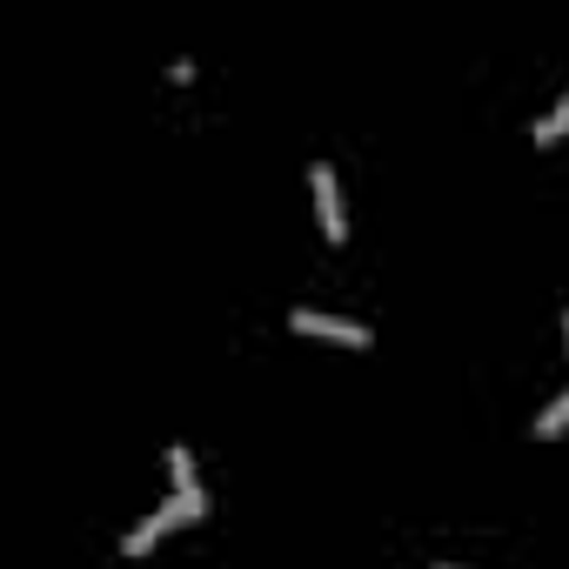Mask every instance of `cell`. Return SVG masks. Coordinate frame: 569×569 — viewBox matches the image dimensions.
<instances>
[{"instance_id": "obj_6", "label": "cell", "mask_w": 569, "mask_h": 569, "mask_svg": "<svg viewBox=\"0 0 569 569\" xmlns=\"http://www.w3.org/2000/svg\"><path fill=\"white\" fill-rule=\"evenodd\" d=\"M562 429H569V396H556V402H549V409L536 416V436H542V442H556Z\"/></svg>"}, {"instance_id": "obj_3", "label": "cell", "mask_w": 569, "mask_h": 569, "mask_svg": "<svg viewBox=\"0 0 569 569\" xmlns=\"http://www.w3.org/2000/svg\"><path fill=\"white\" fill-rule=\"evenodd\" d=\"M309 181H316V214H322V234H329V241H342V234H349V214H342V188H336L329 161H316V168H309Z\"/></svg>"}, {"instance_id": "obj_2", "label": "cell", "mask_w": 569, "mask_h": 569, "mask_svg": "<svg viewBox=\"0 0 569 569\" xmlns=\"http://www.w3.org/2000/svg\"><path fill=\"white\" fill-rule=\"evenodd\" d=\"M296 336H322V342H342V349H369V329L362 322H342V316H322V309H296L289 316Z\"/></svg>"}, {"instance_id": "obj_5", "label": "cell", "mask_w": 569, "mask_h": 569, "mask_svg": "<svg viewBox=\"0 0 569 569\" xmlns=\"http://www.w3.org/2000/svg\"><path fill=\"white\" fill-rule=\"evenodd\" d=\"M529 134H536L542 148H549V141H562V134H569V94H562V101H556V108H549V114H542Z\"/></svg>"}, {"instance_id": "obj_7", "label": "cell", "mask_w": 569, "mask_h": 569, "mask_svg": "<svg viewBox=\"0 0 569 569\" xmlns=\"http://www.w3.org/2000/svg\"><path fill=\"white\" fill-rule=\"evenodd\" d=\"M562 336H569V309H562Z\"/></svg>"}, {"instance_id": "obj_1", "label": "cell", "mask_w": 569, "mask_h": 569, "mask_svg": "<svg viewBox=\"0 0 569 569\" xmlns=\"http://www.w3.org/2000/svg\"><path fill=\"white\" fill-rule=\"evenodd\" d=\"M201 509H208V496H174L168 509H154L148 522H134V536H121V549H128V556H148V549H154V542H161L174 522H194Z\"/></svg>"}, {"instance_id": "obj_4", "label": "cell", "mask_w": 569, "mask_h": 569, "mask_svg": "<svg viewBox=\"0 0 569 569\" xmlns=\"http://www.w3.org/2000/svg\"><path fill=\"white\" fill-rule=\"evenodd\" d=\"M168 476H174V496H201V482H194V456H188V449H168Z\"/></svg>"}]
</instances>
